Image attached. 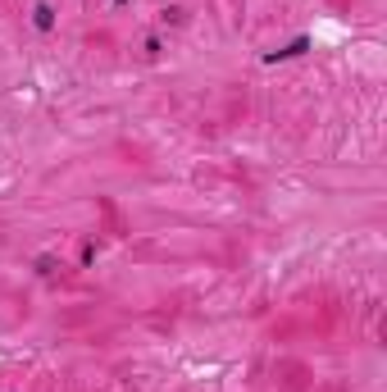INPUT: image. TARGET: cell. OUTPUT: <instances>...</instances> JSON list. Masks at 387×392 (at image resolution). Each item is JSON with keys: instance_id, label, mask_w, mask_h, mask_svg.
<instances>
[{"instance_id": "1", "label": "cell", "mask_w": 387, "mask_h": 392, "mask_svg": "<svg viewBox=\"0 0 387 392\" xmlns=\"http://www.w3.org/2000/svg\"><path fill=\"white\" fill-rule=\"evenodd\" d=\"M32 23H37L41 32H50V27H55V10H50V5H37V10H32Z\"/></svg>"}, {"instance_id": "2", "label": "cell", "mask_w": 387, "mask_h": 392, "mask_svg": "<svg viewBox=\"0 0 387 392\" xmlns=\"http://www.w3.org/2000/svg\"><path fill=\"white\" fill-rule=\"evenodd\" d=\"M305 46H310V37H296V41H292V46H283V51H274V55H269V60H292V55H301V51H305Z\"/></svg>"}, {"instance_id": "3", "label": "cell", "mask_w": 387, "mask_h": 392, "mask_svg": "<svg viewBox=\"0 0 387 392\" xmlns=\"http://www.w3.org/2000/svg\"><path fill=\"white\" fill-rule=\"evenodd\" d=\"M114 5H128V0H114Z\"/></svg>"}]
</instances>
